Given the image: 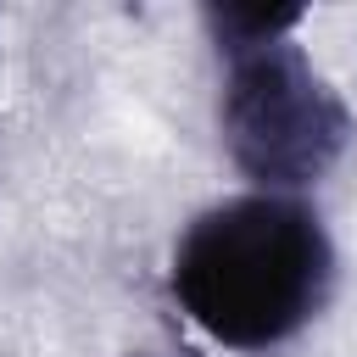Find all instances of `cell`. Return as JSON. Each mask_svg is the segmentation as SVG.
I'll list each match as a JSON object with an SVG mask.
<instances>
[{"label":"cell","instance_id":"obj_1","mask_svg":"<svg viewBox=\"0 0 357 357\" xmlns=\"http://www.w3.org/2000/svg\"><path fill=\"white\" fill-rule=\"evenodd\" d=\"M335 284V245L296 195H229L190 218L167 290L178 312L229 351H268L301 335Z\"/></svg>","mask_w":357,"mask_h":357},{"label":"cell","instance_id":"obj_2","mask_svg":"<svg viewBox=\"0 0 357 357\" xmlns=\"http://www.w3.org/2000/svg\"><path fill=\"white\" fill-rule=\"evenodd\" d=\"M218 56V134L229 162L268 195H296L318 184L351 145V106L335 95V84L290 33Z\"/></svg>","mask_w":357,"mask_h":357},{"label":"cell","instance_id":"obj_3","mask_svg":"<svg viewBox=\"0 0 357 357\" xmlns=\"http://www.w3.org/2000/svg\"><path fill=\"white\" fill-rule=\"evenodd\" d=\"M301 22V6H206V33L218 50L284 39Z\"/></svg>","mask_w":357,"mask_h":357}]
</instances>
